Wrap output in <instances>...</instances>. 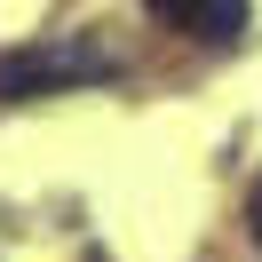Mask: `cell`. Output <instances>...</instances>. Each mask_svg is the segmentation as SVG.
<instances>
[{
    "instance_id": "cell-1",
    "label": "cell",
    "mask_w": 262,
    "mask_h": 262,
    "mask_svg": "<svg viewBox=\"0 0 262 262\" xmlns=\"http://www.w3.org/2000/svg\"><path fill=\"white\" fill-rule=\"evenodd\" d=\"M119 80V56L96 32H64V40H24V48H0V103H40L64 96V88H103Z\"/></svg>"
},
{
    "instance_id": "cell-2",
    "label": "cell",
    "mask_w": 262,
    "mask_h": 262,
    "mask_svg": "<svg viewBox=\"0 0 262 262\" xmlns=\"http://www.w3.org/2000/svg\"><path fill=\"white\" fill-rule=\"evenodd\" d=\"M159 24H175V32H199L207 48H230V40L246 32V16H254V0H143Z\"/></svg>"
},
{
    "instance_id": "cell-3",
    "label": "cell",
    "mask_w": 262,
    "mask_h": 262,
    "mask_svg": "<svg viewBox=\"0 0 262 262\" xmlns=\"http://www.w3.org/2000/svg\"><path fill=\"white\" fill-rule=\"evenodd\" d=\"M246 223H254V238H262V175H254V191H246Z\"/></svg>"
}]
</instances>
